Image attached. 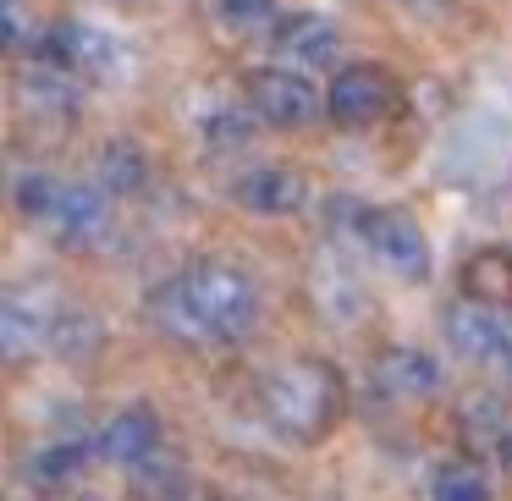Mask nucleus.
I'll list each match as a JSON object with an SVG mask.
<instances>
[{"label": "nucleus", "mask_w": 512, "mask_h": 501, "mask_svg": "<svg viewBox=\"0 0 512 501\" xmlns=\"http://www.w3.org/2000/svg\"><path fill=\"white\" fill-rule=\"evenodd\" d=\"M45 342H50V320H45V314H34L23 298H6V303H0V353L12 358V364L34 358Z\"/></svg>", "instance_id": "14"}, {"label": "nucleus", "mask_w": 512, "mask_h": 501, "mask_svg": "<svg viewBox=\"0 0 512 501\" xmlns=\"http://www.w3.org/2000/svg\"><path fill=\"white\" fill-rule=\"evenodd\" d=\"M50 61H61L67 72H83V78H100V83L122 78V72L133 67L122 39L94 28V23H61L56 34H50Z\"/></svg>", "instance_id": "6"}, {"label": "nucleus", "mask_w": 512, "mask_h": 501, "mask_svg": "<svg viewBox=\"0 0 512 501\" xmlns=\"http://www.w3.org/2000/svg\"><path fill=\"white\" fill-rule=\"evenodd\" d=\"M364 237H369L375 259L391 270V276H402V281H424V276H430V243H424V232H419L413 215L375 210V215H364Z\"/></svg>", "instance_id": "8"}, {"label": "nucleus", "mask_w": 512, "mask_h": 501, "mask_svg": "<svg viewBox=\"0 0 512 501\" xmlns=\"http://www.w3.org/2000/svg\"><path fill=\"white\" fill-rule=\"evenodd\" d=\"M100 188L105 193H144L149 188V155L138 144H105V155H100Z\"/></svg>", "instance_id": "16"}, {"label": "nucleus", "mask_w": 512, "mask_h": 501, "mask_svg": "<svg viewBox=\"0 0 512 501\" xmlns=\"http://www.w3.org/2000/svg\"><path fill=\"white\" fill-rule=\"evenodd\" d=\"M336 402H342V386L325 364H287L265 380V413L292 441H320L336 424Z\"/></svg>", "instance_id": "2"}, {"label": "nucleus", "mask_w": 512, "mask_h": 501, "mask_svg": "<svg viewBox=\"0 0 512 501\" xmlns=\"http://www.w3.org/2000/svg\"><path fill=\"white\" fill-rule=\"evenodd\" d=\"M177 281H182V298H188L193 320L204 325L210 342H237V336L254 331L259 292H254V281H248L237 265H215V259H204V265L182 270Z\"/></svg>", "instance_id": "1"}, {"label": "nucleus", "mask_w": 512, "mask_h": 501, "mask_svg": "<svg viewBox=\"0 0 512 501\" xmlns=\"http://www.w3.org/2000/svg\"><path fill=\"white\" fill-rule=\"evenodd\" d=\"M78 72H67L61 61H28L23 72H17V105H23L28 116H72V105H78Z\"/></svg>", "instance_id": "11"}, {"label": "nucleus", "mask_w": 512, "mask_h": 501, "mask_svg": "<svg viewBox=\"0 0 512 501\" xmlns=\"http://www.w3.org/2000/svg\"><path fill=\"white\" fill-rule=\"evenodd\" d=\"M254 122H259L254 105H221V111L204 116V144L221 149V155L226 149H243L248 138H254Z\"/></svg>", "instance_id": "20"}, {"label": "nucleus", "mask_w": 512, "mask_h": 501, "mask_svg": "<svg viewBox=\"0 0 512 501\" xmlns=\"http://www.w3.org/2000/svg\"><path fill=\"white\" fill-rule=\"evenodd\" d=\"M50 237H56L61 248H72V254L100 248L105 237H111V193H105L100 182H67L56 215H50Z\"/></svg>", "instance_id": "7"}, {"label": "nucleus", "mask_w": 512, "mask_h": 501, "mask_svg": "<svg viewBox=\"0 0 512 501\" xmlns=\"http://www.w3.org/2000/svg\"><path fill=\"white\" fill-rule=\"evenodd\" d=\"M435 501H490V479L479 463H441L430 479Z\"/></svg>", "instance_id": "19"}, {"label": "nucleus", "mask_w": 512, "mask_h": 501, "mask_svg": "<svg viewBox=\"0 0 512 501\" xmlns=\"http://www.w3.org/2000/svg\"><path fill=\"white\" fill-rule=\"evenodd\" d=\"M61 501H100V496H94V490H67Z\"/></svg>", "instance_id": "24"}, {"label": "nucleus", "mask_w": 512, "mask_h": 501, "mask_svg": "<svg viewBox=\"0 0 512 501\" xmlns=\"http://www.w3.org/2000/svg\"><path fill=\"white\" fill-rule=\"evenodd\" d=\"M501 430H507L501 402H490V397H468L463 402V435L468 441H485V435H501Z\"/></svg>", "instance_id": "23"}, {"label": "nucleus", "mask_w": 512, "mask_h": 501, "mask_svg": "<svg viewBox=\"0 0 512 501\" xmlns=\"http://www.w3.org/2000/svg\"><path fill=\"white\" fill-rule=\"evenodd\" d=\"M446 342L463 358H474V364L512 375V314H501L496 303H479V298L452 303L446 309Z\"/></svg>", "instance_id": "5"}, {"label": "nucleus", "mask_w": 512, "mask_h": 501, "mask_svg": "<svg viewBox=\"0 0 512 501\" xmlns=\"http://www.w3.org/2000/svg\"><path fill=\"white\" fill-rule=\"evenodd\" d=\"M94 452L105 457V463H122V468H138V463H149V457L160 452V419H155V408H122L111 424L100 430V441H94Z\"/></svg>", "instance_id": "10"}, {"label": "nucleus", "mask_w": 512, "mask_h": 501, "mask_svg": "<svg viewBox=\"0 0 512 501\" xmlns=\"http://www.w3.org/2000/svg\"><path fill=\"white\" fill-rule=\"evenodd\" d=\"M270 23H276V0H215L221 34H265Z\"/></svg>", "instance_id": "22"}, {"label": "nucleus", "mask_w": 512, "mask_h": 501, "mask_svg": "<svg viewBox=\"0 0 512 501\" xmlns=\"http://www.w3.org/2000/svg\"><path fill=\"white\" fill-rule=\"evenodd\" d=\"M61 193H67V182L50 177V171H17V182H12L17 210H23L28 221H39V226H50V215H56Z\"/></svg>", "instance_id": "17"}, {"label": "nucleus", "mask_w": 512, "mask_h": 501, "mask_svg": "<svg viewBox=\"0 0 512 501\" xmlns=\"http://www.w3.org/2000/svg\"><path fill=\"white\" fill-rule=\"evenodd\" d=\"M232 199L243 204V210H254V215H292L303 199H309V188H303V177L287 171V166H254V171H243V177L232 182Z\"/></svg>", "instance_id": "12"}, {"label": "nucleus", "mask_w": 512, "mask_h": 501, "mask_svg": "<svg viewBox=\"0 0 512 501\" xmlns=\"http://www.w3.org/2000/svg\"><path fill=\"white\" fill-rule=\"evenodd\" d=\"M507 474H512V441H507Z\"/></svg>", "instance_id": "26"}, {"label": "nucleus", "mask_w": 512, "mask_h": 501, "mask_svg": "<svg viewBox=\"0 0 512 501\" xmlns=\"http://www.w3.org/2000/svg\"><path fill=\"white\" fill-rule=\"evenodd\" d=\"M463 281H468V292H474L479 303H496V309L512 298V265H507L501 254H479V259H468Z\"/></svg>", "instance_id": "21"}, {"label": "nucleus", "mask_w": 512, "mask_h": 501, "mask_svg": "<svg viewBox=\"0 0 512 501\" xmlns=\"http://www.w3.org/2000/svg\"><path fill=\"white\" fill-rule=\"evenodd\" d=\"M171 501H199V496H193V490H182V496H171Z\"/></svg>", "instance_id": "25"}, {"label": "nucleus", "mask_w": 512, "mask_h": 501, "mask_svg": "<svg viewBox=\"0 0 512 501\" xmlns=\"http://www.w3.org/2000/svg\"><path fill=\"white\" fill-rule=\"evenodd\" d=\"M276 56L292 61V72L298 67H331L336 56H342V28L331 23L325 12H292L276 23Z\"/></svg>", "instance_id": "9"}, {"label": "nucleus", "mask_w": 512, "mask_h": 501, "mask_svg": "<svg viewBox=\"0 0 512 501\" xmlns=\"http://www.w3.org/2000/svg\"><path fill=\"white\" fill-rule=\"evenodd\" d=\"M375 380L386 397H402V402H424L441 391V364H435L430 353H419V347H391V353H380L375 364Z\"/></svg>", "instance_id": "13"}, {"label": "nucleus", "mask_w": 512, "mask_h": 501, "mask_svg": "<svg viewBox=\"0 0 512 501\" xmlns=\"http://www.w3.org/2000/svg\"><path fill=\"white\" fill-rule=\"evenodd\" d=\"M83 463H89V446H78V441H45L34 452V463H28V474H34L39 485H72Z\"/></svg>", "instance_id": "18"}, {"label": "nucleus", "mask_w": 512, "mask_h": 501, "mask_svg": "<svg viewBox=\"0 0 512 501\" xmlns=\"http://www.w3.org/2000/svg\"><path fill=\"white\" fill-rule=\"evenodd\" d=\"M248 105H254L259 122L281 127V133H298V127H309L325 111V94L292 67H259V72H248Z\"/></svg>", "instance_id": "4"}, {"label": "nucleus", "mask_w": 512, "mask_h": 501, "mask_svg": "<svg viewBox=\"0 0 512 501\" xmlns=\"http://www.w3.org/2000/svg\"><path fill=\"white\" fill-rule=\"evenodd\" d=\"M391 105H397V78H391L386 67H375V61L342 67L331 78V89H325V116H331L336 127H347V133L375 127L380 116H391Z\"/></svg>", "instance_id": "3"}, {"label": "nucleus", "mask_w": 512, "mask_h": 501, "mask_svg": "<svg viewBox=\"0 0 512 501\" xmlns=\"http://www.w3.org/2000/svg\"><path fill=\"white\" fill-rule=\"evenodd\" d=\"M50 347H56L61 358H94L105 347V325L83 309H61L56 320H50Z\"/></svg>", "instance_id": "15"}]
</instances>
